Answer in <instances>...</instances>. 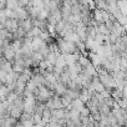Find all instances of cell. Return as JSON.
Masks as SVG:
<instances>
[{
  "label": "cell",
  "instance_id": "1",
  "mask_svg": "<svg viewBox=\"0 0 127 127\" xmlns=\"http://www.w3.org/2000/svg\"><path fill=\"white\" fill-rule=\"evenodd\" d=\"M98 80L100 82L105 86V87H110V89H115L116 84H115V79L111 74L108 72H103V74H98Z\"/></svg>",
  "mask_w": 127,
  "mask_h": 127
},
{
  "label": "cell",
  "instance_id": "2",
  "mask_svg": "<svg viewBox=\"0 0 127 127\" xmlns=\"http://www.w3.org/2000/svg\"><path fill=\"white\" fill-rule=\"evenodd\" d=\"M18 28H19V26H18V20H16V19L10 18V19H6L5 23H4V29H6V30L10 31V32H14Z\"/></svg>",
  "mask_w": 127,
  "mask_h": 127
},
{
  "label": "cell",
  "instance_id": "3",
  "mask_svg": "<svg viewBox=\"0 0 127 127\" xmlns=\"http://www.w3.org/2000/svg\"><path fill=\"white\" fill-rule=\"evenodd\" d=\"M28 18H29V14H28L26 9L18 8L16 10H14V19H16V20H25Z\"/></svg>",
  "mask_w": 127,
  "mask_h": 127
},
{
  "label": "cell",
  "instance_id": "4",
  "mask_svg": "<svg viewBox=\"0 0 127 127\" xmlns=\"http://www.w3.org/2000/svg\"><path fill=\"white\" fill-rule=\"evenodd\" d=\"M79 56H80V54H77V52H75V54H67V55H64V60H65L66 65L70 66V65H72L74 62H76L79 60Z\"/></svg>",
  "mask_w": 127,
  "mask_h": 127
},
{
  "label": "cell",
  "instance_id": "5",
  "mask_svg": "<svg viewBox=\"0 0 127 127\" xmlns=\"http://www.w3.org/2000/svg\"><path fill=\"white\" fill-rule=\"evenodd\" d=\"M51 117L55 118L56 121H57V120H61V118H65V110H64V108L51 110Z\"/></svg>",
  "mask_w": 127,
  "mask_h": 127
},
{
  "label": "cell",
  "instance_id": "6",
  "mask_svg": "<svg viewBox=\"0 0 127 127\" xmlns=\"http://www.w3.org/2000/svg\"><path fill=\"white\" fill-rule=\"evenodd\" d=\"M90 97H91V92H90L87 89H82V90L79 92V100L82 101L84 103H86V102L90 100Z\"/></svg>",
  "mask_w": 127,
  "mask_h": 127
},
{
  "label": "cell",
  "instance_id": "7",
  "mask_svg": "<svg viewBox=\"0 0 127 127\" xmlns=\"http://www.w3.org/2000/svg\"><path fill=\"white\" fill-rule=\"evenodd\" d=\"M0 71L1 72H4V74H11L13 72V67H11V62H9V61H6V60H4L3 61V64L0 65Z\"/></svg>",
  "mask_w": 127,
  "mask_h": 127
},
{
  "label": "cell",
  "instance_id": "8",
  "mask_svg": "<svg viewBox=\"0 0 127 127\" xmlns=\"http://www.w3.org/2000/svg\"><path fill=\"white\" fill-rule=\"evenodd\" d=\"M3 57H4L6 61L11 62V61L14 60V57H15V51H14L11 47H8V49L4 50V52H3Z\"/></svg>",
  "mask_w": 127,
  "mask_h": 127
},
{
  "label": "cell",
  "instance_id": "9",
  "mask_svg": "<svg viewBox=\"0 0 127 127\" xmlns=\"http://www.w3.org/2000/svg\"><path fill=\"white\" fill-rule=\"evenodd\" d=\"M116 5H117V9L121 13V15H127V4H126V0H117Z\"/></svg>",
  "mask_w": 127,
  "mask_h": 127
},
{
  "label": "cell",
  "instance_id": "10",
  "mask_svg": "<svg viewBox=\"0 0 127 127\" xmlns=\"http://www.w3.org/2000/svg\"><path fill=\"white\" fill-rule=\"evenodd\" d=\"M21 113H23V110H21V108L15 107V106L11 105V107H10V110H9V116H10V117H14V118L18 120V118L20 117Z\"/></svg>",
  "mask_w": 127,
  "mask_h": 127
},
{
  "label": "cell",
  "instance_id": "11",
  "mask_svg": "<svg viewBox=\"0 0 127 127\" xmlns=\"http://www.w3.org/2000/svg\"><path fill=\"white\" fill-rule=\"evenodd\" d=\"M65 25H66V21L65 20H59L56 24H55V26H54V31H55V34H61L62 31H64V29H65Z\"/></svg>",
  "mask_w": 127,
  "mask_h": 127
},
{
  "label": "cell",
  "instance_id": "12",
  "mask_svg": "<svg viewBox=\"0 0 127 127\" xmlns=\"http://www.w3.org/2000/svg\"><path fill=\"white\" fill-rule=\"evenodd\" d=\"M82 72H85V74H87V75H90V76H97V71H96V69H95V66L92 65V64H89V65L86 66V67H84L82 69Z\"/></svg>",
  "mask_w": 127,
  "mask_h": 127
},
{
  "label": "cell",
  "instance_id": "13",
  "mask_svg": "<svg viewBox=\"0 0 127 127\" xmlns=\"http://www.w3.org/2000/svg\"><path fill=\"white\" fill-rule=\"evenodd\" d=\"M95 30H96L97 34H101V35H108V34H110V32H108V29L106 28V25H105L103 23L97 24V25L95 26Z\"/></svg>",
  "mask_w": 127,
  "mask_h": 127
},
{
  "label": "cell",
  "instance_id": "14",
  "mask_svg": "<svg viewBox=\"0 0 127 127\" xmlns=\"http://www.w3.org/2000/svg\"><path fill=\"white\" fill-rule=\"evenodd\" d=\"M70 106H71V108H75V110H77V111L80 112V110L85 106V103H84L82 101H80L79 98H76V100H72V101L70 102Z\"/></svg>",
  "mask_w": 127,
  "mask_h": 127
},
{
  "label": "cell",
  "instance_id": "15",
  "mask_svg": "<svg viewBox=\"0 0 127 127\" xmlns=\"http://www.w3.org/2000/svg\"><path fill=\"white\" fill-rule=\"evenodd\" d=\"M5 8L9 9V10H11V11L16 10V9L19 8V5H18V0H6Z\"/></svg>",
  "mask_w": 127,
  "mask_h": 127
},
{
  "label": "cell",
  "instance_id": "16",
  "mask_svg": "<svg viewBox=\"0 0 127 127\" xmlns=\"http://www.w3.org/2000/svg\"><path fill=\"white\" fill-rule=\"evenodd\" d=\"M29 6H34V8H37L39 10H42L44 9V1L42 0H30Z\"/></svg>",
  "mask_w": 127,
  "mask_h": 127
},
{
  "label": "cell",
  "instance_id": "17",
  "mask_svg": "<svg viewBox=\"0 0 127 127\" xmlns=\"http://www.w3.org/2000/svg\"><path fill=\"white\" fill-rule=\"evenodd\" d=\"M77 61H79L80 65L82 66V69H84V67H86V66L89 65V64H91V62H90V60H89V57H87V55H80Z\"/></svg>",
  "mask_w": 127,
  "mask_h": 127
},
{
  "label": "cell",
  "instance_id": "18",
  "mask_svg": "<svg viewBox=\"0 0 127 127\" xmlns=\"http://www.w3.org/2000/svg\"><path fill=\"white\" fill-rule=\"evenodd\" d=\"M21 46H23L21 39H20V40H13V41H11V44H10V47H11V49H13V50H14L15 52L20 51Z\"/></svg>",
  "mask_w": 127,
  "mask_h": 127
},
{
  "label": "cell",
  "instance_id": "19",
  "mask_svg": "<svg viewBox=\"0 0 127 127\" xmlns=\"http://www.w3.org/2000/svg\"><path fill=\"white\" fill-rule=\"evenodd\" d=\"M66 64H65V60H64V55H59L55 60V64L54 66H57V67H64Z\"/></svg>",
  "mask_w": 127,
  "mask_h": 127
},
{
  "label": "cell",
  "instance_id": "20",
  "mask_svg": "<svg viewBox=\"0 0 127 127\" xmlns=\"http://www.w3.org/2000/svg\"><path fill=\"white\" fill-rule=\"evenodd\" d=\"M10 92H11V91L8 89L6 85H1V86H0V96H1V97L6 98V96H8Z\"/></svg>",
  "mask_w": 127,
  "mask_h": 127
},
{
  "label": "cell",
  "instance_id": "21",
  "mask_svg": "<svg viewBox=\"0 0 127 127\" xmlns=\"http://www.w3.org/2000/svg\"><path fill=\"white\" fill-rule=\"evenodd\" d=\"M80 13H81V5L80 4H75V5H72L71 6V15H80Z\"/></svg>",
  "mask_w": 127,
  "mask_h": 127
},
{
  "label": "cell",
  "instance_id": "22",
  "mask_svg": "<svg viewBox=\"0 0 127 127\" xmlns=\"http://www.w3.org/2000/svg\"><path fill=\"white\" fill-rule=\"evenodd\" d=\"M47 16H49V11L45 10V9H42V10H40V13H39V15H37L36 19L37 20H46Z\"/></svg>",
  "mask_w": 127,
  "mask_h": 127
},
{
  "label": "cell",
  "instance_id": "23",
  "mask_svg": "<svg viewBox=\"0 0 127 127\" xmlns=\"http://www.w3.org/2000/svg\"><path fill=\"white\" fill-rule=\"evenodd\" d=\"M116 21L121 25V26H123V28H126V24H127V19H126V15H120L117 19H116Z\"/></svg>",
  "mask_w": 127,
  "mask_h": 127
},
{
  "label": "cell",
  "instance_id": "24",
  "mask_svg": "<svg viewBox=\"0 0 127 127\" xmlns=\"http://www.w3.org/2000/svg\"><path fill=\"white\" fill-rule=\"evenodd\" d=\"M29 1L30 0H18V5H19V8H28L29 6Z\"/></svg>",
  "mask_w": 127,
  "mask_h": 127
},
{
  "label": "cell",
  "instance_id": "25",
  "mask_svg": "<svg viewBox=\"0 0 127 127\" xmlns=\"http://www.w3.org/2000/svg\"><path fill=\"white\" fill-rule=\"evenodd\" d=\"M90 115V110L86 107V106H84L81 110H80V116H89Z\"/></svg>",
  "mask_w": 127,
  "mask_h": 127
},
{
  "label": "cell",
  "instance_id": "26",
  "mask_svg": "<svg viewBox=\"0 0 127 127\" xmlns=\"http://www.w3.org/2000/svg\"><path fill=\"white\" fill-rule=\"evenodd\" d=\"M127 67V60L126 59H121L120 60V69L121 70H126Z\"/></svg>",
  "mask_w": 127,
  "mask_h": 127
},
{
  "label": "cell",
  "instance_id": "27",
  "mask_svg": "<svg viewBox=\"0 0 127 127\" xmlns=\"http://www.w3.org/2000/svg\"><path fill=\"white\" fill-rule=\"evenodd\" d=\"M69 3H70V5L72 6V5H75V4H79L77 3V0H69Z\"/></svg>",
  "mask_w": 127,
  "mask_h": 127
},
{
  "label": "cell",
  "instance_id": "28",
  "mask_svg": "<svg viewBox=\"0 0 127 127\" xmlns=\"http://www.w3.org/2000/svg\"><path fill=\"white\" fill-rule=\"evenodd\" d=\"M0 3H1V4H4V5H5V3H6V0H0Z\"/></svg>",
  "mask_w": 127,
  "mask_h": 127
}]
</instances>
